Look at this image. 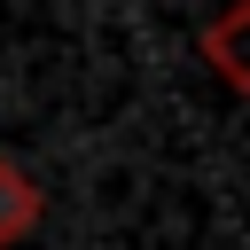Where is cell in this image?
<instances>
[{
  "mask_svg": "<svg viewBox=\"0 0 250 250\" xmlns=\"http://www.w3.org/2000/svg\"><path fill=\"white\" fill-rule=\"evenodd\" d=\"M39 211H47V203H39V180H31L23 164H8V156H0V250H8V242H23V234L39 227Z\"/></svg>",
  "mask_w": 250,
  "mask_h": 250,
  "instance_id": "1",
  "label": "cell"
}]
</instances>
